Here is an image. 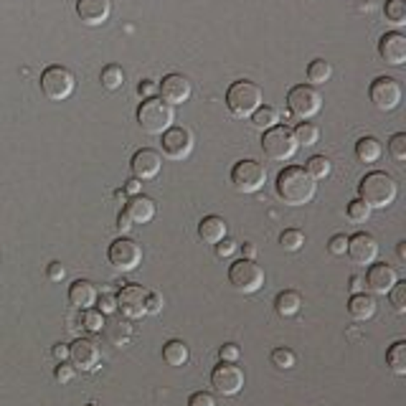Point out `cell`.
I'll use <instances>...</instances> for the list:
<instances>
[{"label": "cell", "mask_w": 406, "mask_h": 406, "mask_svg": "<svg viewBox=\"0 0 406 406\" xmlns=\"http://www.w3.org/2000/svg\"><path fill=\"white\" fill-rule=\"evenodd\" d=\"M297 147L300 145H297L295 135H292V130L287 125H274V127L264 130V135H261V150H264V155L269 160H290L297 152Z\"/></svg>", "instance_id": "5"}, {"label": "cell", "mask_w": 406, "mask_h": 406, "mask_svg": "<svg viewBox=\"0 0 406 406\" xmlns=\"http://www.w3.org/2000/svg\"><path fill=\"white\" fill-rule=\"evenodd\" d=\"M162 137V152H165V157H170V160H183V157L191 155L193 150V132L188 127H168L165 132L160 135Z\"/></svg>", "instance_id": "14"}, {"label": "cell", "mask_w": 406, "mask_h": 406, "mask_svg": "<svg viewBox=\"0 0 406 406\" xmlns=\"http://www.w3.org/2000/svg\"><path fill=\"white\" fill-rule=\"evenodd\" d=\"M130 168H132V175L137 180H152V178H157V173H160L162 157H160V152L152 150V147H142V150H137L132 155Z\"/></svg>", "instance_id": "18"}, {"label": "cell", "mask_w": 406, "mask_h": 406, "mask_svg": "<svg viewBox=\"0 0 406 406\" xmlns=\"http://www.w3.org/2000/svg\"><path fill=\"white\" fill-rule=\"evenodd\" d=\"M53 378H56L58 383H69V381H74V365L58 363V365H56V371H53Z\"/></svg>", "instance_id": "46"}, {"label": "cell", "mask_w": 406, "mask_h": 406, "mask_svg": "<svg viewBox=\"0 0 406 406\" xmlns=\"http://www.w3.org/2000/svg\"><path fill=\"white\" fill-rule=\"evenodd\" d=\"M399 282L396 277V269L389 267L386 261L383 264H368V272H365V287L373 292V295H389L391 287Z\"/></svg>", "instance_id": "19"}, {"label": "cell", "mask_w": 406, "mask_h": 406, "mask_svg": "<svg viewBox=\"0 0 406 406\" xmlns=\"http://www.w3.org/2000/svg\"><path fill=\"white\" fill-rule=\"evenodd\" d=\"M305 170H308V175L313 180H323L330 175V160L325 155H313L308 160V165H305Z\"/></svg>", "instance_id": "35"}, {"label": "cell", "mask_w": 406, "mask_h": 406, "mask_svg": "<svg viewBox=\"0 0 406 406\" xmlns=\"http://www.w3.org/2000/svg\"><path fill=\"white\" fill-rule=\"evenodd\" d=\"M155 214H157L155 201L142 196V193H137V196H132L130 201H125V216H127L132 224H150V221L155 219Z\"/></svg>", "instance_id": "22"}, {"label": "cell", "mask_w": 406, "mask_h": 406, "mask_svg": "<svg viewBox=\"0 0 406 406\" xmlns=\"http://www.w3.org/2000/svg\"><path fill=\"white\" fill-rule=\"evenodd\" d=\"M399 256H401V259H406V241L399 244Z\"/></svg>", "instance_id": "56"}, {"label": "cell", "mask_w": 406, "mask_h": 406, "mask_svg": "<svg viewBox=\"0 0 406 406\" xmlns=\"http://www.w3.org/2000/svg\"><path fill=\"white\" fill-rule=\"evenodd\" d=\"M328 249H330L333 256H343L345 249H348V236H345V234H335V236L330 239V244H328Z\"/></svg>", "instance_id": "43"}, {"label": "cell", "mask_w": 406, "mask_h": 406, "mask_svg": "<svg viewBox=\"0 0 406 406\" xmlns=\"http://www.w3.org/2000/svg\"><path fill=\"white\" fill-rule=\"evenodd\" d=\"M229 284L241 295H251L264 287V269L254 259H236L229 267Z\"/></svg>", "instance_id": "6"}, {"label": "cell", "mask_w": 406, "mask_h": 406, "mask_svg": "<svg viewBox=\"0 0 406 406\" xmlns=\"http://www.w3.org/2000/svg\"><path fill=\"white\" fill-rule=\"evenodd\" d=\"M261 99H264V94H261V89L256 87L254 81H234L231 87H229L227 92V107L229 112H231L234 117H251L256 110L261 107Z\"/></svg>", "instance_id": "4"}, {"label": "cell", "mask_w": 406, "mask_h": 406, "mask_svg": "<svg viewBox=\"0 0 406 406\" xmlns=\"http://www.w3.org/2000/svg\"><path fill=\"white\" fill-rule=\"evenodd\" d=\"M99 79H102V87L110 89V92H115V89H122V87H125V71H122L120 66H115V64L105 66Z\"/></svg>", "instance_id": "34"}, {"label": "cell", "mask_w": 406, "mask_h": 406, "mask_svg": "<svg viewBox=\"0 0 406 406\" xmlns=\"http://www.w3.org/2000/svg\"><path fill=\"white\" fill-rule=\"evenodd\" d=\"M292 135H295L297 145H305V147H313L320 140V130L315 127V125H310V122H300V125L292 130Z\"/></svg>", "instance_id": "33"}, {"label": "cell", "mask_w": 406, "mask_h": 406, "mask_svg": "<svg viewBox=\"0 0 406 406\" xmlns=\"http://www.w3.org/2000/svg\"><path fill=\"white\" fill-rule=\"evenodd\" d=\"M117 227H120V231H130V229H132V221L125 216V211H122L120 219H117Z\"/></svg>", "instance_id": "53"}, {"label": "cell", "mask_w": 406, "mask_h": 406, "mask_svg": "<svg viewBox=\"0 0 406 406\" xmlns=\"http://www.w3.org/2000/svg\"><path fill=\"white\" fill-rule=\"evenodd\" d=\"M145 310L147 315H157L162 310V297L157 292H147L145 295Z\"/></svg>", "instance_id": "47"}, {"label": "cell", "mask_w": 406, "mask_h": 406, "mask_svg": "<svg viewBox=\"0 0 406 406\" xmlns=\"http://www.w3.org/2000/svg\"><path fill=\"white\" fill-rule=\"evenodd\" d=\"M211 386L219 391L221 396H236L244 389V371L236 363H227L221 360L211 371Z\"/></svg>", "instance_id": "12"}, {"label": "cell", "mask_w": 406, "mask_h": 406, "mask_svg": "<svg viewBox=\"0 0 406 406\" xmlns=\"http://www.w3.org/2000/svg\"><path fill=\"white\" fill-rule=\"evenodd\" d=\"M97 302H99V313L102 315H110V313H115L117 310V302H115V295H102V297H97Z\"/></svg>", "instance_id": "49"}, {"label": "cell", "mask_w": 406, "mask_h": 406, "mask_svg": "<svg viewBox=\"0 0 406 406\" xmlns=\"http://www.w3.org/2000/svg\"><path fill=\"white\" fill-rule=\"evenodd\" d=\"M64 274H66V269H64V264L61 261H51L46 267V277L51 279V282H61L64 279Z\"/></svg>", "instance_id": "48"}, {"label": "cell", "mask_w": 406, "mask_h": 406, "mask_svg": "<svg viewBox=\"0 0 406 406\" xmlns=\"http://www.w3.org/2000/svg\"><path fill=\"white\" fill-rule=\"evenodd\" d=\"M145 295H147V292L142 290V284H125V287H122V290L115 295L117 310H120L125 318L140 320L142 315H147Z\"/></svg>", "instance_id": "13"}, {"label": "cell", "mask_w": 406, "mask_h": 406, "mask_svg": "<svg viewBox=\"0 0 406 406\" xmlns=\"http://www.w3.org/2000/svg\"><path fill=\"white\" fill-rule=\"evenodd\" d=\"M173 122H175L173 107L165 105L157 97L142 99V105L137 107V125L147 135H162L168 127H173Z\"/></svg>", "instance_id": "3"}, {"label": "cell", "mask_w": 406, "mask_h": 406, "mask_svg": "<svg viewBox=\"0 0 406 406\" xmlns=\"http://www.w3.org/2000/svg\"><path fill=\"white\" fill-rule=\"evenodd\" d=\"M279 122V112L274 110V107H259V110L251 115V125H254L256 130H269V127H274Z\"/></svg>", "instance_id": "32"}, {"label": "cell", "mask_w": 406, "mask_h": 406, "mask_svg": "<svg viewBox=\"0 0 406 406\" xmlns=\"http://www.w3.org/2000/svg\"><path fill=\"white\" fill-rule=\"evenodd\" d=\"M368 97H371L373 107L381 112H391L401 105V87L399 81L391 79V76H378L371 81V89H368Z\"/></svg>", "instance_id": "11"}, {"label": "cell", "mask_w": 406, "mask_h": 406, "mask_svg": "<svg viewBox=\"0 0 406 406\" xmlns=\"http://www.w3.org/2000/svg\"><path fill=\"white\" fill-rule=\"evenodd\" d=\"M112 13L110 0H76V16L84 26H102Z\"/></svg>", "instance_id": "21"}, {"label": "cell", "mask_w": 406, "mask_h": 406, "mask_svg": "<svg viewBox=\"0 0 406 406\" xmlns=\"http://www.w3.org/2000/svg\"><path fill=\"white\" fill-rule=\"evenodd\" d=\"M383 16L391 26H404L406 24V0H386L383 6Z\"/></svg>", "instance_id": "31"}, {"label": "cell", "mask_w": 406, "mask_h": 406, "mask_svg": "<svg viewBox=\"0 0 406 406\" xmlns=\"http://www.w3.org/2000/svg\"><path fill=\"white\" fill-rule=\"evenodd\" d=\"M269 358H272V365H277V368H282V371H290L297 360L290 348H274Z\"/></svg>", "instance_id": "38"}, {"label": "cell", "mask_w": 406, "mask_h": 406, "mask_svg": "<svg viewBox=\"0 0 406 406\" xmlns=\"http://www.w3.org/2000/svg\"><path fill=\"white\" fill-rule=\"evenodd\" d=\"M274 186H277V196L282 198L287 206H305V203L313 201L315 193H318V180H313L308 175V170L297 168V165L279 170Z\"/></svg>", "instance_id": "1"}, {"label": "cell", "mask_w": 406, "mask_h": 406, "mask_svg": "<svg viewBox=\"0 0 406 406\" xmlns=\"http://www.w3.org/2000/svg\"><path fill=\"white\" fill-rule=\"evenodd\" d=\"M389 297H391V305H394L396 313L404 315L406 313V282H396L394 287H391Z\"/></svg>", "instance_id": "40"}, {"label": "cell", "mask_w": 406, "mask_h": 406, "mask_svg": "<svg viewBox=\"0 0 406 406\" xmlns=\"http://www.w3.org/2000/svg\"><path fill=\"white\" fill-rule=\"evenodd\" d=\"M274 310H277L279 318H295L302 310V297L295 290H284L274 297Z\"/></svg>", "instance_id": "26"}, {"label": "cell", "mask_w": 406, "mask_h": 406, "mask_svg": "<svg viewBox=\"0 0 406 406\" xmlns=\"http://www.w3.org/2000/svg\"><path fill=\"white\" fill-rule=\"evenodd\" d=\"M350 287H353V295L363 292V279H360V277H353V279H350Z\"/></svg>", "instance_id": "55"}, {"label": "cell", "mask_w": 406, "mask_h": 406, "mask_svg": "<svg viewBox=\"0 0 406 406\" xmlns=\"http://www.w3.org/2000/svg\"><path fill=\"white\" fill-rule=\"evenodd\" d=\"M53 358H56L58 363H64V360L69 358V345H66V343H58V345H53Z\"/></svg>", "instance_id": "51"}, {"label": "cell", "mask_w": 406, "mask_h": 406, "mask_svg": "<svg viewBox=\"0 0 406 406\" xmlns=\"http://www.w3.org/2000/svg\"><path fill=\"white\" fill-rule=\"evenodd\" d=\"M227 221L221 216H203V221L198 224V236L206 244H219L221 239L227 236Z\"/></svg>", "instance_id": "24"}, {"label": "cell", "mask_w": 406, "mask_h": 406, "mask_svg": "<svg viewBox=\"0 0 406 406\" xmlns=\"http://www.w3.org/2000/svg\"><path fill=\"white\" fill-rule=\"evenodd\" d=\"M333 76V66L325 61V58H315L308 64V81L310 87H318V84H325V81Z\"/></svg>", "instance_id": "30"}, {"label": "cell", "mask_w": 406, "mask_h": 406, "mask_svg": "<svg viewBox=\"0 0 406 406\" xmlns=\"http://www.w3.org/2000/svg\"><path fill=\"white\" fill-rule=\"evenodd\" d=\"M383 147L381 142H378L376 137H360L358 142H355V157H358L360 162H376L378 157H381Z\"/></svg>", "instance_id": "27"}, {"label": "cell", "mask_w": 406, "mask_h": 406, "mask_svg": "<svg viewBox=\"0 0 406 406\" xmlns=\"http://www.w3.org/2000/svg\"><path fill=\"white\" fill-rule=\"evenodd\" d=\"M74 87H76V79L66 66H48L43 69L41 74V92L46 94L51 102H64L74 94Z\"/></svg>", "instance_id": "7"}, {"label": "cell", "mask_w": 406, "mask_h": 406, "mask_svg": "<svg viewBox=\"0 0 406 406\" xmlns=\"http://www.w3.org/2000/svg\"><path fill=\"white\" fill-rule=\"evenodd\" d=\"M219 355H221V360H227V363H236L241 350H239V345H234V343H227V345H221Z\"/></svg>", "instance_id": "45"}, {"label": "cell", "mask_w": 406, "mask_h": 406, "mask_svg": "<svg viewBox=\"0 0 406 406\" xmlns=\"http://www.w3.org/2000/svg\"><path fill=\"white\" fill-rule=\"evenodd\" d=\"M386 365H389L396 376H406V340H396L386 350Z\"/></svg>", "instance_id": "28"}, {"label": "cell", "mask_w": 406, "mask_h": 406, "mask_svg": "<svg viewBox=\"0 0 406 406\" xmlns=\"http://www.w3.org/2000/svg\"><path fill=\"white\" fill-rule=\"evenodd\" d=\"M348 313L353 320L358 323H365V320H371L376 315V300L373 295H365V292H358L348 300Z\"/></svg>", "instance_id": "25"}, {"label": "cell", "mask_w": 406, "mask_h": 406, "mask_svg": "<svg viewBox=\"0 0 406 406\" xmlns=\"http://www.w3.org/2000/svg\"><path fill=\"white\" fill-rule=\"evenodd\" d=\"M157 92H160V99L165 105L175 107L191 99L193 87L183 74H168V76H162V81L157 84Z\"/></svg>", "instance_id": "16"}, {"label": "cell", "mask_w": 406, "mask_h": 406, "mask_svg": "<svg viewBox=\"0 0 406 406\" xmlns=\"http://www.w3.org/2000/svg\"><path fill=\"white\" fill-rule=\"evenodd\" d=\"M125 193H130V196H137V193H140V180H137V178L127 180V186H125Z\"/></svg>", "instance_id": "54"}, {"label": "cell", "mask_w": 406, "mask_h": 406, "mask_svg": "<svg viewBox=\"0 0 406 406\" xmlns=\"http://www.w3.org/2000/svg\"><path fill=\"white\" fill-rule=\"evenodd\" d=\"M81 325H84L89 333H102V328H105V315L92 308L81 310Z\"/></svg>", "instance_id": "36"}, {"label": "cell", "mask_w": 406, "mask_h": 406, "mask_svg": "<svg viewBox=\"0 0 406 406\" xmlns=\"http://www.w3.org/2000/svg\"><path fill=\"white\" fill-rule=\"evenodd\" d=\"M345 214H348V219L353 221V224H365V221H368V216H371V209H368L360 198H355V201L348 203Z\"/></svg>", "instance_id": "37"}, {"label": "cell", "mask_w": 406, "mask_h": 406, "mask_svg": "<svg viewBox=\"0 0 406 406\" xmlns=\"http://www.w3.org/2000/svg\"><path fill=\"white\" fill-rule=\"evenodd\" d=\"M107 259L115 269L120 272H132L142 264V249L140 244L132 241V239H117V241L110 244V251H107Z\"/></svg>", "instance_id": "10"}, {"label": "cell", "mask_w": 406, "mask_h": 406, "mask_svg": "<svg viewBox=\"0 0 406 406\" xmlns=\"http://www.w3.org/2000/svg\"><path fill=\"white\" fill-rule=\"evenodd\" d=\"M279 244H282L287 251H297L302 249V244H305V234L297 231V229H287V231L279 236Z\"/></svg>", "instance_id": "39"}, {"label": "cell", "mask_w": 406, "mask_h": 406, "mask_svg": "<svg viewBox=\"0 0 406 406\" xmlns=\"http://www.w3.org/2000/svg\"><path fill=\"white\" fill-rule=\"evenodd\" d=\"M69 360L74 368L79 371H94L102 360V353H99V345L89 338H76L69 345Z\"/></svg>", "instance_id": "17"}, {"label": "cell", "mask_w": 406, "mask_h": 406, "mask_svg": "<svg viewBox=\"0 0 406 406\" xmlns=\"http://www.w3.org/2000/svg\"><path fill=\"white\" fill-rule=\"evenodd\" d=\"M236 249H239V244L234 241V239L224 236L219 244H216V256H219V259H227V256H231Z\"/></svg>", "instance_id": "42"}, {"label": "cell", "mask_w": 406, "mask_h": 406, "mask_svg": "<svg viewBox=\"0 0 406 406\" xmlns=\"http://www.w3.org/2000/svg\"><path fill=\"white\" fill-rule=\"evenodd\" d=\"M241 251H244V259H254V256H256V246L251 241H244Z\"/></svg>", "instance_id": "52"}, {"label": "cell", "mask_w": 406, "mask_h": 406, "mask_svg": "<svg viewBox=\"0 0 406 406\" xmlns=\"http://www.w3.org/2000/svg\"><path fill=\"white\" fill-rule=\"evenodd\" d=\"M267 183V168L256 160H239L231 168V186L236 193H256Z\"/></svg>", "instance_id": "8"}, {"label": "cell", "mask_w": 406, "mask_h": 406, "mask_svg": "<svg viewBox=\"0 0 406 406\" xmlns=\"http://www.w3.org/2000/svg\"><path fill=\"white\" fill-rule=\"evenodd\" d=\"M87 406H97V404H87Z\"/></svg>", "instance_id": "57"}, {"label": "cell", "mask_w": 406, "mask_h": 406, "mask_svg": "<svg viewBox=\"0 0 406 406\" xmlns=\"http://www.w3.org/2000/svg\"><path fill=\"white\" fill-rule=\"evenodd\" d=\"M287 107L297 120H313L320 110H323V97L315 87L310 84H297L287 94Z\"/></svg>", "instance_id": "9"}, {"label": "cell", "mask_w": 406, "mask_h": 406, "mask_svg": "<svg viewBox=\"0 0 406 406\" xmlns=\"http://www.w3.org/2000/svg\"><path fill=\"white\" fill-rule=\"evenodd\" d=\"M345 254H348L350 261L358 264V267H368V264H373V261L378 259V241L371 234L358 231L355 236H348V249H345Z\"/></svg>", "instance_id": "15"}, {"label": "cell", "mask_w": 406, "mask_h": 406, "mask_svg": "<svg viewBox=\"0 0 406 406\" xmlns=\"http://www.w3.org/2000/svg\"><path fill=\"white\" fill-rule=\"evenodd\" d=\"M97 287L89 279H76L69 287V305L76 310H89L92 305H97Z\"/></svg>", "instance_id": "23"}, {"label": "cell", "mask_w": 406, "mask_h": 406, "mask_svg": "<svg viewBox=\"0 0 406 406\" xmlns=\"http://www.w3.org/2000/svg\"><path fill=\"white\" fill-rule=\"evenodd\" d=\"M188 406H216V399L209 394V391H196L188 399Z\"/></svg>", "instance_id": "44"}, {"label": "cell", "mask_w": 406, "mask_h": 406, "mask_svg": "<svg viewBox=\"0 0 406 406\" xmlns=\"http://www.w3.org/2000/svg\"><path fill=\"white\" fill-rule=\"evenodd\" d=\"M389 152L396 162H404L406 160V135L404 132H396L389 142Z\"/></svg>", "instance_id": "41"}, {"label": "cell", "mask_w": 406, "mask_h": 406, "mask_svg": "<svg viewBox=\"0 0 406 406\" xmlns=\"http://www.w3.org/2000/svg\"><path fill=\"white\" fill-rule=\"evenodd\" d=\"M137 92H140V97H145V99H150L152 94L157 92V84L155 81H150V79H145V81H140V87H137Z\"/></svg>", "instance_id": "50"}, {"label": "cell", "mask_w": 406, "mask_h": 406, "mask_svg": "<svg viewBox=\"0 0 406 406\" xmlns=\"http://www.w3.org/2000/svg\"><path fill=\"white\" fill-rule=\"evenodd\" d=\"M162 360L168 365H186L188 363V345L183 340H168L162 345Z\"/></svg>", "instance_id": "29"}, {"label": "cell", "mask_w": 406, "mask_h": 406, "mask_svg": "<svg viewBox=\"0 0 406 406\" xmlns=\"http://www.w3.org/2000/svg\"><path fill=\"white\" fill-rule=\"evenodd\" d=\"M358 196L368 209H389L391 203L396 201V196H399V186H396V180L389 173L373 170V173H368L360 180Z\"/></svg>", "instance_id": "2"}, {"label": "cell", "mask_w": 406, "mask_h": 406, "mask_svg": "<svg viewBox=\"0 0 406 406\" xmlns=\"http://www.w3.org/2000/svg\"><path fill=\"white\" fill-rule=\"evenodd\" d=\"M378 56L389 66H404L406 64V36L399 31H391L378 41Z\"/></svg>", "instance_id": "20"}]
</instances>
